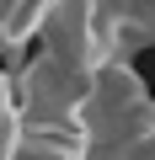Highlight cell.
Masks as SVG:
<instances>
[{"label": "cell", "mask_w": 155, "mask_h": 160, "mask_svg": "<svg viewBox=\"0 0 155 160\" xmlns=\"http://www.w3.org/2000/svg\"><path fill=\"white\" fill-rule=\"evenodd\" d=\"M86 86H91V75H80L75 64L54 59L48 48H38L32 59H22L16 75H11L22 123H75V112L86 102Z\"/></svg>", "instance_id": "6da1fadb"}, {"label": "cell", "mask_w": 155, "mask_h": 160, "mask_svg": "<svg viewBox=\"0 0 155 160\" xmlns=\"http://www.w3.org/2000/svg\"><path fill=\"white\" fill-rule=\"evenodd\" d=\"M16 139H22V107H16V91H11V69L0 64V160L16 155Z\"/></svg>", "instance_id": "7a4b0ae2"}]
</instances>
